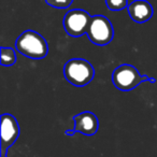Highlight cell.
Wrapping results in <instances>:
<instances>
[{"label":"cell","mask_w":157,"mask_h":157,"mask_svg":"<svg viewBox=\"0 0 157 157\" xmlns=\"http://www.w3.org/2000/svg\"><path fill=\"white\" fill-rule=\"evenodd\" d=\"M73 129L66 130L67 136H73L75 132H80L84 136H94L99 129L98 117L93 112L85 111L73 116Z\"/></svg>","instance_id":"52a82bcc"},{"label":"cell","mask_w":157,"mask_h":157,"mask_svg":"<svg viewBox=\"0 0 157 157\" xmlns=\"http://www.w3.org/2000/svg\"><path fill=\"white\" fill-rule=\"evenodd\" d=\"M50 7L55 9H68L72 5L73 0H45Z\"/></svg>","instance_id":"8fae6325"},{"label":"cell","mask_w":157,"mask_h":157,"mask_svg":"<svg viewBox=\"0 0 157 157\" xmlns=\"http://www.w3.org/2000/svg\"><path fill=\"white\" fill-rule=\"evenodd\" d=\"M90 20L92 15L85 10H70L63 17V28L67 35L71 37H82L87 33Z\"/></svg>","instance_id":"5b68a950"},{"label":"cell","mask_w":157,"mask_h":157,"mask_svg":"<svg viewBox=\"0 0 157 157\" xmlns=\"http://www.w3.org/2000/svg\"><path fill=\"white\" fill-rule=\"evenodd\" d=\"M0 131H1L0 151L8 152V150L15 143L20 137V125L17 123V120L12 114H2Z\"/></svg>","instance_id":"8992f818"},{"label":"cell","mask_w":157,"mask_h":157,"mask_svg":"<svg viewBox=\"0 0 157 157\" xmlns=\"http://www.w3.org/2000/svg\"><path fill=\"white\" fill-rule=\"evenodd\" d=\"M127 11L131 20L139 24L150 21L154 13L153 7L146 0H135L129 3Z\"/></svg>","instance_id":"ba28073f"},{"label":"cell","mask_w":157,"mask_h":157,"mask_svg":"<svg viewBox=\"0 0 157 157\" xmlns=\"http://www.w3.org/2000/svg\"><path fill=\"white\" fill-rule=\"evenodd\" d=\"M18 53L31 59H43L48 53L46 40L35 30H26L21 33L15 41Z\"/></svg>","instance_id":"6da1fadb"},{"label":"cell","mask_w":157,"mask_h":157,"mask_svg":"<svg viewBox=\"0 0 157 157\" xmlns=\"http://www.w3.org/2000/svg\"><path fill=\"white\" fill-rule=\"evenodd\" d=\"M0 157H7V152H1L0 151Z\"/></svg>","instance_id":"7c38bea8"},{"label":"cell","mask_w":157,"mask_h":157,"mask_svg":"<svg viewBox=\"0 0 157 157\" xmlns=\"http://www.w3.org/2000/svg\"><path fill=\"white\" fill-rule=\"evenodd\" d=\"M65 78L75 87H84L93 81L95 69L88 60L83 58L69 59L63 66Z\"/></svg>","instance_id":"7a4b0ae2"},{"label":"cell","mask_w":157,"mask_h":157,"mask_svg":"<svg viewBox=\"0 0 157 157\" xmlns=\"http://www.w3.org/2000/svg\"><path fill=\"white\" fill-rule=\"evenodd\" d=\"M86 35L93 44L105 46L113 40L114 29L112 23L105 16L95 15L92 16Z\"/></svg>","instance_id":"277c9868"},{"label":"cell","mask_w":157,"mask_h":157,"mask_svg":"<svg viewBox=\"0 0 157 157\" xmlns=\"http://www.w3.org/2000/svg\"><path fill=\"white\" fill-rule=\"evenodd\" d=\"M108 9L111 11H122L128 8V0H105Z\"/></svg>","instance_id":"30bf717a"},{"label":"cell","mask_w":157,"mask_h":157,"mask_svg":"<svg viewBox=\"0 0 157 157\" xmlns=\"http://www.w3.org/2000/svg\"><path fill=\"white\" fill-rule=\"evenodd\" d=\"M147 81L150 83H155L156 80L147 75H142L133 66L124 63L115 68L112 73V82L117 90L123 92L132 90L140 85L142 82Z\"/></svg>","instance_id":"3957f363"},{"label":"cell","mask_w":157,"mask_h":157,"mask_svg":"<svg viewBox=\"0 0 157 157\" xmlns=\"http://www.w3.org/2000/svg\"><path fill=\"white\" fill-rule=\"evenodd\" d=\"M0 63L3 67H11L16 61L15 51L12 48H1L0 50Z\"/></svg>","instance_id":"9c48e42d"}]
</instances>
